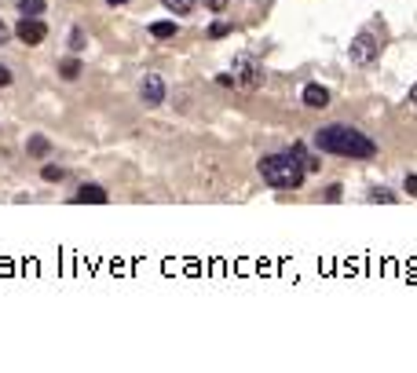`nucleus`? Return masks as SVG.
<instances>
[{
	"label": "nucleus",
	"mask_w": 417,
	"mask_h": 373,
	"mask_svg": "<svg viewBox=\"0 0 417 373\" xmlns=\"http://www.w3.org/2000/svg\"><path fill=\"white\" fill-rule=\"evenodd\" d=\"M315 147L323 154H337V157H351V161H370L377 157V143L359 132L351 125H323L315 132Z\"/></svg>",
	"instance_id": "f257e3e1"
},
{
	"label": "nucleus",
	"mask_w": 417,
	"mask_h": 373,
	"mask_svg": "<svg viewBox=\"0 0 417 373\" xmlns=\"http://www.w3.org/2000/svg\"><path fill=\"white\" fill-rule=\"evenodd\" d=\"M260 176L275 190H297L304 183V176H308V169H304V161L297 154H267L260 161Z\"/></svg>",
	"instance_id": "f03ea898"
},
{
	"label": "nucleus",
	"mask_w": 417,
	"mask_h": 373,
	"mask_svg": "<svg viewBox=\"0 0 417 373\" xmlns=\"http://www.w3.org/2000/svg\"><path fill=\"white\" fill-rule=\"evenodd\" d=\"M234 85H242V88H260L264 85V66L256 59H238L234 62Z\"/></svg>",
	"instance_id": "7ed1b4c3"
},
{
	"label": "nucleus",
	"mask_w": 417,
	"mask_h": 373,
	"mask_svg": "<svg viewBox=\"0 0 417 373\" xmlns=\"http://www.w3.org/2000/svg\"><path fill=\"white\" fill-rule=\"evenodd\" d=\"M377 55H381V44L370 34H359L351 41V62H355V66H374Z\"/></svg>",
	"instance_id": "20e7f679"
},
{
	"label": "nucleus",
	"mask_w": 417,
	"mask_h": 373,
	"mask_svg": "<svg viewBox=\"0 0 417 373\" xmlns=\"http://www.w3.org/2000/svg\"><path fill=\"white\" fill-rule=\"evenodd\" d=\"M15 34H19V41H22V44L34 48V44H41V41L48 37V26L41 22V15H22L19 26H15Z\"/></svg>",
	"instance_id": "39448f33"
},
{
	"label": "nucleus",
	"mask_w": 417,
	"mask_h": 373,
	"mask_svg": "<svg viewBox=\"0 0 417 373\" xmlns=\"http://www.w3.org/2000/svg\"><path fill=\"white\" fill-rule=\"evenodd\" d=\"M139 95H143V103H147V106H162L165 103V80L157 73H147V77H143V85H139Z\"/></svg>",
	"instance_id": "423d86ee"
},
{
	"label": "nucleus",
	"mask_w": 417,
	"mask_h": 373,
	"mask_svg": "<svg viewBox=\"0 0 417 373\" xmlns=\"http://www.w3.org/2000/svg\"><path fill=\"white\" fill-rule=\"evenodd\" d=\"M300 103L311 106V110H326L330 106V92L323 85H308V88H304V95H300Z\"/></svg>",
	"instance_id": "0eeeda50"
},
{
	"label": "nucleus",
	"mask_w": 417,
	"mask_h": 373,
	"mask_svg": "<svg viewBox=\"0 0 417 373\" xmlns=\"http://www.w3.org/2000/svg\"><path fill=\"white\" fill-rule=\"evenodd\" d=\"M106 198H110V194H106L99 183H85L81 190L73 194V202H77V205H88V202H92V205H106Z\"/></svg>",
	"instance_id": "6e6552de"
},
{
	"label": "nucleus",
	"mask_w": 417,
	"mask_h": 373,
	"mask_svg": "<svg viewBox=\"0 0 417 373\" xmlns=\"http://www.w3.org/2000/svg\"><path fill=\"white\" fill-rule=\"evenodd\" d=\"M26 150H29V157H48V154H52V143H48L44 136H29Z\"/></svg>",
	"instance_id": "1a4fd4ad"
},
{
	"label": "nucleus",
	"mask_w": 417,
	"mask_h": 373,
	"mask_svg": "<svg viewBox=\"0 0 417 373\" xmlns=\"http://www.w3.org/2000/svg\"><path fill=\"white\" fill-rule=\"evenodd\" d=\"M59 73L66 77V80H77V77L85 73V66H81V59H62L59 62Z\"/></svg>",
	"instance_id": "9d476101"
},
{
	"label": "nucleus",
	"mask_w": 417,
	"mask_h": 373,
	"mask_svg": "<svg viewBox=\"0 0 417 373\" xmlns=\"http://www.w3.org/2000/svg\"><path fill=\"white\" fill-rule=\"evenodd\" d=\"M150 34H154L157 41H169V37H176V22H169V19H165V22H154Z\"/></svg>",
	"instance_id": "9b49d317"
},
{
	"label": "nucleus",
	"mask_w": 417,
	"mask_h": 373,
	"mask_svg": "<svg viewBox=\"0 0 417 373\" xmlns=\"http://www.w3.org/2000/svg\"><path fill=\"white\" fill-rule=\"evenodd\" d=\"M165 8L172 15H190V11H195V0H165Z\"/></svg>",
	"instance_id": "f8f14e48"
},
{
	"label": "nucleus",
	"mask_w": 417,
	"mask_h": 373,
	"mask_svg": "<svg viewBox=\"0 0 417 373\" xmlns=\"http://www.w3.org/2000/svg\"><path fill=\"white\" fill-rule=\"evenodd\" d=\"M19 11L22 15H41L44 11V0H19Z\"/></svg>",
	"instance_id": "ddd939ff"
},
{
	"label": "nucleus",
	"mask_w": 417,
	"mask_h": 373,
	"mask_svg": "<svg viewBox=\"0 0 417 373\" xmlns=\"http://www.w3.org/2000/svg\"><path fill=\"white\" fill-rule=\"evenodd\" d=\"M70 48H73V52H85V48H88L85 29H73V34H70Z\"/></svg>",
	"instance_id": "4468645a"
},
{
	"label": "nucleus",
	"mask_w": 417,
	"mask_h": 373,
	"mask_svg": "<svg viewBox=\"0 0 417 373\" xmlns=\"http://www.w3.org/2000/svg\"><path fill=\"white\" fill-rule=\"evenodd\" d=\"M41 176H44L48 183H59V180H62V169H59V165H44V169H41Z\"/></svg>",
	"instance_id": "2eb2a0df"
},
{
	"label": "nucleus",
	"mask_w": 417,
	"mask_h": 373,
	"mask_svg": "<svg viewBox=\"0 0 417 373\" xmlns=\"http://www.w3.org/2000/svg\"><path fill=\"white\" fill-rule=\"evenodd\" d=\"M370 202H395V194H392V190H384V187H377V190L370 194Z\"/></svg>",
	"instance_id": "dca6fc26"
},
{
	"label": "nucleus",
	"mask_w": 417,
	"mask_h": 373,
	"mask_svg": "<svg viewBox=\"0 0 417 373\" xmlns=\"http://www.w3.org/2000/svg\"><path fill=\"white\" fill-rule=\"evenodd\" d=\"M202 4L213 11V15H220V11H227V0H202Z\"/></svg>",
	"instance_id": "f3484780"
},
{
	"label": "nucleus",
	"mask_w": 417,
	"mask_h": 373,
	"mask_svg": "<svg viewBox=\"0 0 417 373\" xmlns=\"http://www.w3.org/2000/svg\"><path fill=\"white\" fill-rule=\"evenodd\" d=\"M208 34H213V37H227L231 26H227V22H213V29H208Z\"/></svg>",
	"instance_id": "a211bd4d"
},
{
	"label": "nucleus",
	"mask_w": 417,
	"mask_h": 373,
	"mask_svg": "<svg viewBox=\"0 0 417 373\" xmlns=\"http://www.w3.org/2000/svg\"><path fill=\"white\" fill-rule=\"evenodd\" d=\"M341 190H344L341 183H333V187L326 190V202H341Z\"/></svg>",
	"instance_id": "6ab92c4d"
},
{
	"label": "nucleus",
	"mask_w": 417,
	"mask_h": 373,
	"mask_svg": "<svg viewBox=\"0 0 417 373\" xmlns=\"http://www.w3.org/2000/svg\"><path fill=\"white\" fill-rule=\"evenodd\" d=\"M8 85H11V70L0 66V88H8Z\"/></svg>",
	"instance_id": "aec40b11"
},
{
	"label": "nucleus",
	"mask_w": 417,
	"mask_h": 373,
	"mask_svg": "<svg viewBox=\"0 0 417 373\" xmlns=\"http://www.w3.org/2000/svg\"><path fill=\"white\" fill-rule=\"evenodd\" d=\"M407 190H410L414 198H417V176H407Z\"/></svg>",
	"instance_id": "412c9836"
},
{
	"label": "nucleus",
	"mask_w": 417,
	"mask_h": 373,
	"mask_svg": "<svg viewBox=\"0 0 417 373\" xmlns=\"http://www.w3.org/2000/svg\"><path fill=\"white\" fill-rule=\"evenodd\" d=\"M8 37H11V29H8L4 22H0V44H8Z\"/></svg>",
	"instance_id": "4be33fe9"
},
{
	"label": "nucleus",
	"mask_w": 417,
	"mask_h": 373,
	"mask_svg": "<svg viewBox=\"0 0 417 373\" xmlns=\"http://www.w3.org/2000/svg\"><path fill=\"white\" fill-rule=\"evenodd\" d=\"M410 103H417V85L410 88Z\"/></svg>",
	"instance_id": "5701e85b"
},
{
	"label": "nucleus",
	"mask_w": 417,
	"mask_h": 373,
	"mask_svg": "<svg viewBox=\"0 0 417 373\" xmlns=\"http://www.w3.org/2000/svg\"><path fill=\"white\" fill-rule=\"evenodd\" d=\"M106 4H128V0H106Z\"/></svg>",
	"instance_id": "b1692460"
}]
</instances>
